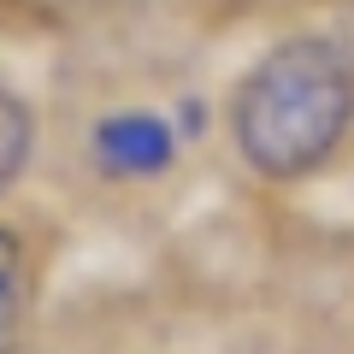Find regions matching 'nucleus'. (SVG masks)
I'll use <instances>...</instances> for the list:
<instances>
[{"instance_id": "f257e3e1", "label": "nucleus", "mask_w": 354, "mask_h": 354, "mask_svg": "<svg viewBox=\"0 0 354 354\" xmlns=\"http://www.w3.org/2000/svg\"><path fill=\"white\" fill-rule=\"evenodd\" d=\"M354 130V53L337 36H290L230 88V148L260 177L325 171Z\"/></svg>"}, {"instance_id": "f03ea898", "label": "nucleus", "mask_w": 354, "mask_h": 354, "mask_svg": "<svg viewBox=\"0 0 354 354\" xmlns=\"http://www.w3.org/2000/svg\"><path fill=\"white\" fill-rule=\"evenodd\" d=\"M88 160L113 183H142L177 160V130L153 106H113L88 124Z\"/></svg>"}, {"instance_id": "7ed1b4c3", "label": "nucleus", "mask_w": 354, "mask_h": 354, "mask_svg": "<svg viewBox=\"0 0 354 354\" xmlns=\"http://www.w3.org/2000/svg\"><path fill=\"white\" fill-rule=\"evenodd\" d=\"M30 330V248L0 225V354H24Z\"/></svg>"}, {"instance_id": "20e7f679", "label": "nucleus", "mask_w": 354, "mask_h": 354, "mask_svg": "<svg viewBox=\"0 0 354 354\" xmlns=\"http://www.w3.org/2000/svg\"><path fill=\"white\" fill-rule=\"evenodd\" d=\"M30 148H36V124H30V106L12 95V83L0 77V195L12 189L30 165Z\"/></svg>"}, {"instance_id": "39448f33", "label": "nucleus", "mask_w": 354, "mask_h": 354, "mask_svg": "<svg viewBox=\"0 0 354 354\" xmlns=\"http://www.w3.org/2000/svg\"><path fill=\"white\" fill-rule=\"evenodd\" d=\"M18 6H30V12H77L88 0H18Z\"/></svg>"}]
</instances>
